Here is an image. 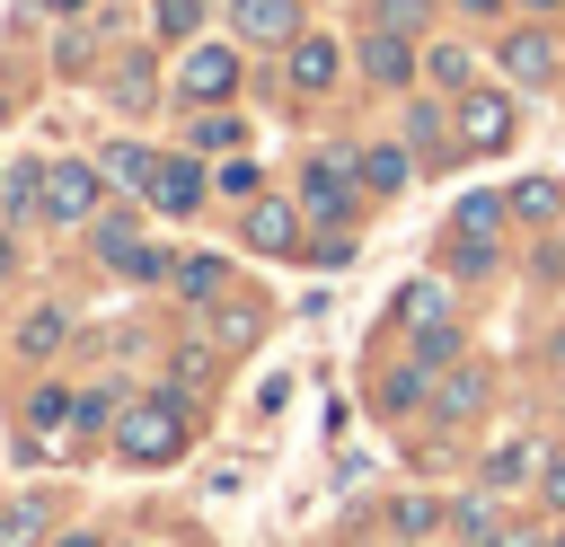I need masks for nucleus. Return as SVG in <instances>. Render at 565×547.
<instances>
[{
	"instance_id": "nucleus-9",
	"label": "nucleus",
	"mask_w": 565,
	"mask_h": 547,
	"mask_svg": "<svg viewBox=\"0 0 565 547\" xmlns=\"http://www.w3.org/2000/svg\"><path fill=\"white\" fill-rule=\"evenodd\" d=\"M238 238H247L256 256H300V203L256 194V203H247V221H238Z\"/></svg>"
},
{
	"instance_id": "nucleus-25",
	"label": "nucleus",
	"mask_w": 565,
	"mask_h": 547,
	"mask_svg": "<svg viewBox=\"0 0 565 547\" xmlns=\"http://www.w3.org/2000/svg\"><path fill=\"white\" fill-rule=\"evenodd\" d=\"M415 362H424V371H450V362H459V326H450V318H424V326H415Z\"/></svg>"
},
{
	"instance_id": "nucleus-6",
	"label": "nucleus",
	"mask_w": 565,
	"mask_h": 547,
	"mask_svg": "<svg viewBox=\"0 0 565 547\" xmlns=\"http://www.w3.org/2000/svg\"><path fill=\"white\" fill-rule=\"evenodd\" d=\"M450 115H459V141H468V150H503V141H512V124H521L503 88H459V106H450Z\"/></svg>"
},
{
	"instance_id": "nucleus-42",
	"label": "nucleus",
	"mask_w": 565,
	"mask_h": 547,
	"mask_svg": "<svg viewBox=\"0 0 565 547\" xmlns=\"http://www.w3.org/2000/svg\"><path fill=\"white\" fill-rule=\"evenodd\" d=\"M556 265H565V229H556Z\"/></svg>"
},
{
	"instance_id": "nucleus-11",
	"label": "nucleus",
	"mask_w": 565,
	"mask_h": 547,
	"mask_svg": "<svg viewBox=\"0 0 565 547\" xmlns=\"http://www.w3.org/2000/svg\"><path fill=\"white\" fill-rule=\"evenodd\" d=\"M230 26L247 35V44H291V35H309V18H300V0H230Z\"/></svg>"
},
{
	"instance_id": "nucleus-33",
	"label": "nucleus",
	"mask_w": 565,
	"mask_h": 547,
	"mask_svg": "<svg viewBox=\"0 0 565 547\" xmlns=\"http://www.w3.org/2000/svg\"><path fill=\"white\" fill-rule=\"evenodd\" d=\"M371 18H380V26H397V35H415V26L433 18V0H371Z\"/></svg>"
},
{
	"instance_id": "nucleus-37",
	"label": "nucleus",
	"mask_w": 565,
	"mask_h": 547,
	"mask_svg": "<svg viewBox=\"0 0 565 547\" xmlns=\"http://www.w3.org/2000/svg\"><path fill=\"white\" fill-rule=\"evenodd\" d=\"M53 547H106V538H97V529H62Z\"/></svg>"
},
{
	"instance_id": "nucleus-31",
	"label": "nucleus",
	"mask_w": 565,
	"mask_h": 547,
	"mask_svg": "<svg viewBox=\"0 0 565 547\" xmlns=\"http://www.w3.org/2000/svg\"><path fill=\"white\" fill-rule=\"evenodd\" d=\"M71 406H79V397H71V388H53V379H44V388H35V397H26V423H35V432H44V423H71Z\"/></svg>"
},
{
	"instance_id": "nucleus-34",
	"label": "nucleus",
	"mask_w": 565,
	"mask_h": 547,
	"mask_svg": "<svg viewBox=\"0 0 565 547\" xmlns=\"http://www.w3.org/2000/svg\"><path fill=\"white\" fill-rule=\"evenodd\" d=\"M494 265V238H450V274H486Z\"/></svg>"
},
{
	"instance_id": "nucleus-20",
	"label": "nucleus",
	"mask_w": 565,
	"mask_h": 547,
	"mask_svg": "<svg viewBox=\"0 0 565 547\" xmlns=\"http://www.w3.org/2000/svg\"><path fill=\"white\" fill-rule=\"evenodd\" d=\"M424 71H433V88H450V97H459V88H477V53H468V44H433V53H424Z\"/></svg>"
},
{
	"instance_id": "nucleus-5",
	"label": "nucleus",
	"mask_w": 565,
	"mask_h": 547,
	"mask_svg": "<svg viewBox=\"0 0 565 547\" xmlns=\"http://www.w3.org/2000/svg\"><path fill=\"white\" fill-rule=\"evenodd\" d=\"M397 141L415 150V159H468V141H459V115L441 106V97H406V124H397Z\"/></svg>"
},
{
	"instance_id": "nucleus-1",
	"label": "nucleus",
	"mask_w": 565,
	"mask_h": 547,
	"mask_svg": "<svg viewBox=\"0 0 565 547\" xmlns=\"http://www.w3.org/2000/svg\"><path fill=\"white\" fill-rule=\"evenodd\" d=\"M115 450H124L132 468H168V459L185 450V397H177V388L132 397V406L115 415Z\"/></svg>"
},
{
	"instance_id": "nucleus-22",
	"label": "nucleus",
	"mask_w": 565,
	"mask_h": 547,
	"mask_svg": "<svg viewBox=\"0 0 565 547\" xmlns=\"http://www.w3.org/2000/svg\"><path fill=\"white\" fill-rule=\"evenodd\" d=\"M441 521H450V512H441L433 494H397V503H388V529H397V538H433Z\"/></svg>"
},
{
	"instance_id": "nucleus-29",
	"label": "nucleus",
	"mask_w": 565,
	"mask_h": 547,
	"mask_svg": "<svg viewBox=\"0 0 565 547\" xmlns=\"http://www.w3.org/2000/svg\"><path fill=\"white\" fill-rule=\"evenodd\" d=\"M450 529H459V547H521V538H503V529H494V512H486V503H459V512H450Z\"/></svg>"
},
{
	"instance_id": "nucleus-16",
	"label": "nucleus",
	"mask_w": 565,
	"mask_h": 547,
	"mask_svg": "<svg viewBox=\"0 0 565 547\" xmlns=\"http://www.w3.org/2000/svg\"><path fill=\"white\" fill-rule=\"evenodd\" d=\"M353 168H362V185H371V194H406L415 150H406V141H371V150H353Z\"/></svg>"
},
{
	"instance_id": "nucleus-14",
	"label": "nucleus",
	"mask_w": 565,
	"mask_h": 547,
	"mask_svg": "<svg viewBox=\"0 0 565 547\" xmlns=\"http://www.w3.org/2000/svg\"><path fill=\"white\" fill-rule=\"evenodd\" d=\"M486 388H494V379H486L477 362H450V371H433V415H441V423H468V415L486 406Z\"/></svg>"
},
{
	"instance_id": "nucleus-30",
	"label": "nucleus",
	"mask_w": 565,
	"mask_h": 547,
	"mask_svg": "<svg viewBox=\"0 0 565 547\" xmlns=\"http://www.w3.org/2000/svg\"><path fill=\"white\" fill-rule=\"evenodd\" d=\"M221 282H230V265H221V256H185V265H177V291H185V300H212Z\"/></svg>"
},
{
	"instance_id": "nucleus-35",
	"label": "nucleus",
	"mask_w": 565,
	"mask_h": 547,
	"mask_svg": "<svg viewBox=\"0 0 565 547\" xmlns=\"http://www.w3.org/2000/svg\"><path fill=\"white\" fill-rule=\"evenodd\" d=\"M539 494L565 512V450H547V459H539Z\"/></svg>"
},
{
	"instance_id": "nucleus-36",
	"label": "nucleus",
	"mask_w": 565,
	"mask_h": 547,
	"mask_svg": "<svg viewBox=\"0 0 565 547\" xmlns=\"http://www.w3.org/2000/svg\"><path fill=\"white\" fill-rule=\"evenodd\" d=\"M159 35H194V0H159Z\"/></svg>"
},
{
	"instance_id": "nucleus-32",
	"label": "nucleus",
	"mask_w": 565,
	"mask_h": 547,
	"mask_svg": "<svg viewBox=\"0 0 565 547\" xmlns=\"http://www.w3.org/2000/svg\"><path fill=\"white\" fill-rule=\"evenodd\" d=\"M97 423H115V388H79V406H71V432H97Z\"/></svg>"
},
{
	"instance_id": "nucleus-12",
	"label": "nucleus",
	"mask_w": 565,
	"mask_h": 547,
	"mask_svg": "<svg viewBox=\"0 0 565 547\" xmlns=\"http://www.w3.org/2000/svg\"><path fill=\"white\" fill-rule=\"evenodd\" d=\"M494 62H503L521 88H547V79H556V35H547V26H512V35L494 44Z\"/></svg>"
},
{
	"instance_id": "nucleus-26",
	"label": "nucleus",
	"mask_w": 565,
	"mask_h": 547,
	"mask_svg": "<svg viewBox=\"0 0 565 547\" xmlns=\"http://www.w3.org/2000/svg\"><path fill=\"white\" fill-rule=\"evenodd\" d=\"M415 397H433V371H424V362H406V371L380 379V415H406Z\"/></svg>"
},
{
	"instance_id": "nucleus-7",
	"label": "nucleus",
	"mask_w": 565,
	"mask_h": 547,
	"mask_svg": "<svg viewBox=\"0 0 565 547\" xmlns=\"http://www.w3.org/2000/svg\"><path fill=\"white\" fill-rule=\"evenodd\" d=\"M203 194H212V168H203V150H177V159H159V185H150V212H168V221H185V212H203Z\"/></svg>"
},
{
	"instance_id": "nucleus-38",
	"label": "nucleus",
	"mask_w": 565,
	"mask_h": 547,
	"mask_svg": "<svg viewBox=\"0 0 565 547\" xmlns=\"http://www.w3.org/2000/svg\"><path fill=\"white\" fill-rule=\"evenodd\" d=\"M9 265H18V247H9V229H0V274H9Z\"/></svg>"
},
{
	"instance_id": "nucleus-13",
	"label": "nucleus",
	"mask_w": 565,
	"mask_h": 547,
	"mask_svg": "<svg viewBox=\"0 0 565 547\" xmlns=\"http://www.w3.org/2000/svg\"><path fill=\"white\" fill-rule=\"evenodd\" d=\"M353 159H309V176H300V212H318V221H344L353 212Z\"/></svg>"
},
{
	"instance_id": "nucleus-44",
	"label": "nucleus",
	"mask_w": 565,
	"mask_h": 547,
	"mask_svg": "<svg viewBox=\"0 0 565 547\" xmlns=\"http://www.w3.org/2000/svg\"><path fill=\"white\" fill-rule=\"evenodd\" d=\"M53 9H79V0H53Z\"/></svg>"
},
{
	"instance_id": "nucleus-10",
	"label": "nucleus",
	"mask_w": 565,
	"mask_h": 547,
	"mask_svg": "<svg viewBox=\"0 0 565 547\" xmlns=\"http://www.w3.org/2000/svg\"><path fill=\"white\" fill-rule=\"evenodd\" d=\"M415 71H424L415 35H397V26H371V35H362V79H371V88H406Z\"/></svg>"
},
{
	"instance_id": "nucleus-39",
	"label": "nucleus",
	"mask_w": 565,
	"mask_h": 547,
	"mask_svg": "<svg viewBox=\"0 0 565 547\" xmlns=\"http://www.w3.org/2000/svg\"><path fill=\"white\" fill-rule=\"evenodd\" d=\"M521 9H539V18H547V9H565V0H521Z\"/></svg>"
},
{
	"instance_id": "nucleus-18",
	"label": "nucleus",
	"mask_w": 565,
	"mask_h": 547,
	"mask_svg": "<svg viewBox=\"0 0 565 547\" xmlns=\"http://www.w3.org/2000/svg\"><path fill=\"white\" fill-rule=\"evenodd\" d=\"M486 494H503V485H521V476H539V441H503V450H486Z\"/></svg>"
},
{
	"instance_id": "nucleus-24",
	"label": "nucleus",
	"mask_w": 565,
	"mask_h": 547,
	"mask_svg": "<svg viewBox=\"0 0 565 547\" xmlns=\"http://www.w3.org/2000/svg\"><path fill=\"white\" fill-rule=\"evenodd\" d=\"M62 335H71V318H62V309H26L18 353H35V362H44V353H62Z\"/></svg>"
},
{
	"instance_id": "nucleus-17",
	"label": "nucleus",
	"mask_w": 565,
	"mask_h": 547,
	"mask_svg": "<svg viewBox=\"0 0 565 547\" xmlns=\"http://www.w3.org/2000/svg\"><path fill=\"white\" fill-rule=\"evenodd\" d=\"M0 212H9V221H35V212H44V159H9V176H0Z\"/></svg>"
},
{
	"instance_id": "nucleus-28",
	"label": "nucleus",
	"mask_w": 565,
	"mask_h": 547,
	"mask_svg": "<svg viewBox=\"0 0 565 547\" xmlns=\"http://www.w3.org/2000/svg\"><path fill=\"white\" fill-rule=\"evenodd\" d=\"M503 212H512V203H494V194H468V203H459V221H450V238H494V229H503Z\"/></svg>"
},
{
	"instance_id": "nucleus-15",
	"label": "nucleus",
	"mask_w": 565,
	"mask_h": 547,
	"mask_svg": "<svg viewBox=\"0 0 565 547\" xmlns=\"http://www.w3.org/2000/svg\"><path fill=\"white\" fill-rule=\"evenodd\" d=\"M97 168L115 176V194H141V203H150V185H159V150H141V141H106Z\"/></svg>"
},
{
	"instance_id": "nucleus-27",
	"label": "nucleus",
	"mask_w": 565,
	"mask_h": 547,
	"mask_svg": "<svg viewBox=\"0 0 565 547\" xmlns=\"http://www.w3.org/2000/svg\"><path fill=\"white\" fill-rule=\"evenodd\" d=\"M212 194H230V203H256V194H265V168H256V159H221V168H212Z\"/></svg>"
},
{
	"instance_id": "nucleus-2",
	"label": "nucleus",
	"mask_w": 565,
	"mask_h": 547,
	"mask_svg": "<svg viewBox=\"0 0 565 547\" xmlns=\"http://www.w3.org/2000/svg\"><path fill=\"white\" fill-rule=\"evenodd\" d=\"M106 203V168L97 159H44V221L53 229H88Z\"/></svg>"
},
{
	"instance_id": "nucleus-4",
	"label": "nucleus",
	"mask_w": 565,
	"mask_h": 547,
	"mask_svg": "<svg viewBox=\"0 0 565 547\" xmlns=\"http://www.w3.org/2000/svg\"><path fill=\"white\" fill-rule=\"evenodd\" d=\"M335 79H344V44H335V35H318V26H309V35H291V44H282V88L327 97Z\"/></svg>"
},
{
	"instance_id": "nucleus-3",
	"label": "nucleus",
	"mask_w": 565,
	"mask_h": 547,
	"mask_svg": "<svg viewBox=\"0 0 565 547\" xmlns=\"http://www.w3.org/2000/svg\"><path fill=\"white\" fill-rule=\"evenodd\" d=\"M88 238H97V256H106L124 282H159V274H177V265H168V247H150L124 212H97V221H88Z\"/></svg>"
},
{
	"instance_id": "nucleus-23",
	"label": "nucleus",
	"mask_w": 565,
	"mask_h": 547,
	"mask_svg": "<svg viewBox=\"0 0 565 547\" xmlns=\"http://www.w3.org/2000/svg\"><path fill=\"white\" fill-rule=\"evenodd\" d=\"M512 212H521V221H556V212H565V185H556V176H521V185H512Z\"/></svg>"
},
{
	"instance_id": "nucleus-8",
	"label": "nucleus",
	"mask_w": 565,
	"mask_h": 547,
	"mask_svg": "<svg viewBox=\"0 0 565 547\" xmlns=\"http://www.w3.org/2000/svg\"><path fill=\"white\" fill-rule=\"evenodd\" d=\"M177 88H185L194 106H221V97L238 88V44H212V35H203V44L185 53V71H177Z\"/></svg>"
},
{
	"instance_id": "nucleus-43",
	"label": "nucleus",
	"mask_w": 565,
	"mask_h": 547,
	"mask_svg": "<svg viewBox=\"0 0 565 547\" xmlns=\"http://www.w3.org/2000/svg\"><path fill=\"white\" fill-rule=\"evenodd\" d=\"M539 547H565V538H539Z\"/></svg>"
},
{
	"instance_id": "nucleus-41",
	"label": "nucleus",
	"mask_w": 565,
	"mask_h": 547,
	"mask_svg": "<svg viewBox=\"0 0 565 547\" xmlns=\"http://www.w3.org/2000/svg\"><path fill=\"white\" fill-rule=\"evenodd\" d=\"M556 362H565V326H556Z\"/></svg>"
},
{
	"instance_id": "nucleus-21",
	"label": "nucleus",
	"mask_w": 565,
	"mask_h": 547,
	"mask_svg": "<svg viewBox=\"0 0 565 547\" xmlns=\"http://www.w3.org/2000/svg\"><path fill=\"white\" fill-rule=\"evenodd\" d=\"M106 88H115V106H150V97H159V71H150V53H124Z\"/></svg>"
},
{
	"instance_id": "nucleus-40",
	"label": "nucleus",
	"mask_w": 565,
	"mask_h": 547,
	"mask_svg": "<svg viewBox=\"0 0 565 547\" xmlns=\"http://www.w3.org/2000/svg\"><path fill=\"white\" fill-rule=\"evenodd\" d=\"M459 9H477V18H486V9H503V0H459Z\"/></svg>"
},
{
	"instance_id": "nucleus-19",
	"label": "nucleus",
	"mask_w": 565,
	"mask_h": 547,
	"mask_svg": "<svg viewBox=\"0 0 565 547\" xmlns=\"http://www.w3.org/2000/svg\"><path fill=\"white\" fill-rule=\"evenodd\" d=\"M238 132H247V124H238L230 106H203V115L185 124V150H203V159H212V150H238Z\"/></svg>"
}]
</instances>
